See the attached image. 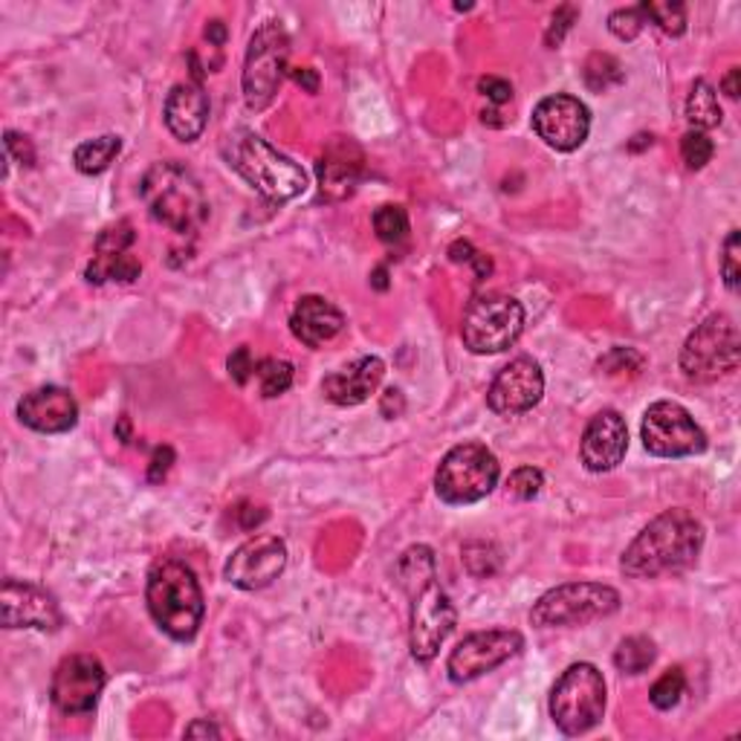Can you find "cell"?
Here are the masks:
<instances>
[{
    "label": "cell",
    "mask_w": 741,
    "mask_h": 741,
    "mask_svg": "<svg viewBox=\"0 0 741 741\" xmlns=\"http://www.w3.org/2000/svg\"><path fill=\"white\" fill-rule=\"evenodd\" d=\"M397 586L409 596V646L417 664H431L440 646L455 631V605L438 582L435 553L426 544H414L400 556L394 568Z\"/></svg>",
    "instance_id": "obj_1"
},
{
    "label": "cell",
    "mask_w": 741,
    "mask_h": 741,
    "mask_svg": "<svg viewBox=\"0 0 741 741\" xmlns=\"http://www.w3.org/2000/svg\"><path fill=\"white\" fill-rule=\"evenodd\" d=\"M704 525L687 510H666L652 518L626 548L620 568L631 579H655L683 574L699 562Z\"/></svg>",
    "instance_id": "obj_2"
},
{
    "label": "cell",
    "mask_w": 741,
    "mask_h": 741,
    "mask_svg": "<svg viewBox=\"0 0 741 741\" xmlns=\"http://www.w3.org/2000/svg\"><path fill=\"white\" fill-rule=\"evenodd\" d=\"M224 160L233 172H238L252 189L273 203H287L307 189V174L278 148L250 128H235L221 142Z\"/></svg>",
    "instance_id": "obj_3"
},
{
    "label": "cell",
    "mask_w": 741,
    "mask_h": 741,
    "mask_svg": "<svg viewBox=\"0 0 741 741\" xmlns=\"http://www.w3.org/2000/svg\"><path fill=\"white\" fill-rule=\"evenodd\" d=\"M148 215L177 235H194L209 217V200L200 180L186 165L163 160L154 163L139 183Z\"/></svg>",
    "instance_id": "obj_4"
},
{
    "label": "cell",
    "mask_w": 741,
    "mask_h": 741,
    "mask_svg": "<svg viewBox=\"0 0 741 741\" xmlns=\"http://www.w3.org/2000/svg\"><path fill=\"white\" fill-rule=\"evenodd\" d=\"M148 612L154 623L168 635L172 640H191L200 631L206 603H203V591L189 565L177 560H165L151 568L146 588Z\"/></svg>",
    "instance_id": "obj_5"
},
{
    "label": "cell",
    "mask_w": 741,
    "mask_h": 741,
    "mask_svg": "<svg viewBox=\"0 0 741 741\" xmlns=\"http://www.w3.org/2000/svg\"><path fill=\"white\" fill-rule=\"evenodd\" d=\"M287 61H290V35L281 21H264L252 33L243 61V102L250 111H267L285 81Z\"/></svg>",
    "instance_id": "obj_6"
},
{
    "label": "cell",
    "mask_w": 741,
    "mask_h": 741,
    "mask_svg": "<svg viewBox=\"0 0 741 741\" xmlns=\"http://www.w3.org/2000/svg\"><path fill=\"white\" fill-rule=\"evenodd\" d=\"M620 591L603 582H565L536 600L530 608V623L536 629L586 626L620 612Z\"/></svg>",
    "instance_id": "obj_7"
},
{
    "label": "cell",
    "mask_w": 741,
    "mask_h": 741,
    "mask_svg": "<svg viewBox=\"0 0 741 741\" xmlns=\"http://www.w3.org/2000/svg\"><path fill=\"white\" fill-rule=\"evenodd\" d=\"M605 716V678L594 664H574L551 690V718L565 736L594 730Z\"/></svg>",
    "instance_id": "obj_8"
},
{
    "label": "cell",
    "mask_w": 741,
    "mask_h": 741,
    "mask_svg": "<svg viewBox=\"0 0 741 741\" xmlns=\"http://www.w3.org/2000/svg\"><path fill=\"white\" fill-rule=\"evenodd\" d=\"M741 337L727 313H713L692 330L681 348V370L692 382H718L739 368Z\"/></svg>",
    "instance_id": "obj_9"
},
{
    "label": "cell",
    "mask_w": 741,
    "mask_h": 741,
    "mask_svg": "<svg viewBox=\"0 0 741 741\" xmlns=\"http://www.w3.org/2000/svg\"><path fill=\"white\" fill-rule=\"evenodd\" d=\"M501 478L499 457L483 443H461L449 449L435 473V492L447 504H475L487 499Z\"/></svg>",
    "instance_id": "obj_10"
},
{
    "label": "cell",
    "mask_w": 741,
    "mask_h": 741,
    "mask_svg": "<svg viewBox=\"0 0 741 741\" xmlns=\"http://www.w3.org/2000/svg\"><path fill=\"white\" fill-rule=\"evenodd\" d=\"M525 330V307L513 296H478L464 313L461 339L473 354H501Z\"/></svg>",
    "instance_id": "obj_11"
},
{
    "label": "cell",
    "mask_w": 741,
    "mask_h": 741,
    "mask_svg": "<svg viewBox=\"0 0 741 741\" xmlns=\"http://www.w3.org/2000/svg\"><path fill=\"white\" fill-rule=\"evenodd\" d=\"M643 447L657 457H690L707 449V435L683 405L673 400L652 403L643 414Z\"/></svg>",
    "instance_id": "obj_12"
},
{
    "label": "cell",
    "mask_w": 741,
    "mask_h": 741,
    "mask_svg": "<svg viewBox=\"0 0 741 741\" xmlns=\"http://www.w3.org/2000/svg\"><path fill=\"white\" fill-rule=\"evenodd\" d=\"M525 649V638L510 629H490L466 635L447 661V673L455 683H469L481 675L499 669Z\"/></svg>",
    "instance_id": "obj_13"
},
{
    "label": "cell",
    "mask_w": 741,
    "mask_h": 741,
    "mask_svg": "<svg viewBox=\"0 0 741 741\" xmlns=\"http://www.w3.org/2000/svg\"><path fill=\"white\" fill-rule=\"evenodd\" d=\"M104 681H108V675H104L99 657L70 655L61 661L55 675H52L50 699L64 716H87V713H93L96 701L104 690Z\"/></svg>",
    "instance_id": "obj_14"
},
{
    "label": "cell",
    "mask_w": 741,
    "mask_h": 741,
    "mask_svg": "<svg viewBox=\"0 0 741 741\" xmlns=\"http://www.w3.org/2000/svg\"><path fill=\"white\" fill-rule=\"evenodd\" d=\"M287 568V544L278 536L255 533L226 562V579L241 591H261L273 586Z\"/></svg>",
    "instance_id": "obj_15"
},
{
    "label": "cell",
    "mask_w": 741,
    "mask_h": 741,
    "mask_svg": "<svg viewBox=\"0 0 741 741\" xmlns=\"http://www.w3.org/2000/svg\"><path fill=\"white\" fill-rule=\"evenodd\" d=\"M533 130L553 151H577L591 130V111L577 96L556 93L536 104Z\"/></svg>",
    "instance_id": "obj_16"
},
{
    "label": "cell",
    "mask_w": 741,
    "mask_h": 741,
    "mask_svg": "<svg viewBox=\"0 0 741 741\" xmlns=\"http://www.w3.org/2000/svg\"><path fill=\"white\" fill-rule=\"evenodd\" d=\"M544 394V374L536 360L518 356L510 365L495 374L490 391H487V405L495 414H525L533 405H539Z\"/></svg>",
    "instance_id": "obj_17"
},
{
    "label": "cell",
    "mask_w": 741,
    "mask_h": 741,
    "mask_svg": "<svg viewBox=\"0 0 741 741\" xmlns=\"http://www.w3.org/2000/svg\"><path fill=\"white\" fill-rule=\"evenodd\" d=\"M3 629H43L55 631L61 626V612L55 596L33 582L7 579L0 591Z\"/></svg>",
    "instance_id": "obj_18"
},
{
    "label": "cell",
    "mask_w": 741,
    "mask_h": 741,
    "mask_svg": "<svg viewBox=\"0 0 741 741\" xmlns=\"http://www.w3.org/2000/svg\"><path fill=\"white\" fill-rule=\"evenodd\" d=\"M365 172L363 148L354 139L334 137L322 151L316 174H319V200L325 203H339L348 200L356 191Z\"/></svg>",
    "instance_id": "obj_19"
},
{
    "label": "cell",
    "mask_w": 741,
    "mask_h": 741,
    "mask_svg": "<svg viewBox=\"0 0 741 741\" xmlns=\"http://www.w3.org/2000/svg\"><path fill=\"white\" fill-rule=\"evenodd\" d=\"M629 452V426L623 420L620 412L603 409L591 417L582 435V447L579 457L591 473H612L614 466L623 464V457Z\"/></svg>",
    "instance_id": "obj_20"
},
{
    "label": "cell",
    "mask_w": 741,
    "mask_h": 741,
    "mask_svg": "<svg viewBox=\"0 0 741 741\" xmlns=\"http://www.w3.org/2000/svg\"><path fill=\"white\" fill-rule=\"evenodd\" d=\"M17 417L33 431L61 435L78 423V405L67 388L41 386L24 394V400L17 403Z\"/></svg>",
    "instance_id": "obj_21"
},
{
    "label": "cell",
    "mask_w": 741,
    "mask_h": 741,
    "mask_svg": "<svg viewBox=\"0 0 741 741\" xmlns=\"http://www.w3.org/2000/svg\"><path fill=\"white\" fill-rule=\"evenodd\" d=\"M165 125L180 142H194L203 137L209 122V96L200 81H180L172 87L163 108Z\"/></svg>",
    "instance_id": "obj_22"
},
{
    "label": "cell",
    "mask_w": 741,
    "mask_h": 741,
    "mask_svg": "<svg viewBox=\"0 0 741 741\" xmlns=\"http://www.w3.org/2000/svg\"><path fill=\"white\" fill-rule=\"evenodd\" d=\"M342 328H346L342 311L322 296H302L290 316L293 337L307 348H322L330 339H337Z\"/></svg>",
    "instance_id": "obj_23"
},
{
    "label": "cell",
    "mask_w": 741,
    "mask_h": 741,
    "mask_svg": "<svg viewBox=\"0 0 741 741\" xmlns=\"http://www.w3.org/2000/svg\"><path fill=\"white\" fill-rule=\"evenodd\" d=\"M382 377H386V363L379 356H363V360H356L348 368L325 377L322 391H325L330 403L360 405L377 391Z\"/></svg>",
    "instance_id": "obj_24"
},
{
    "label": "cell",
    "mask_w": 741,
    "mask_h": 741,
    "mask_svg": "<svg viewBox=\"0 0 741 741\" xmlns=\"http://www.w3.org/2000/svg\"><path fill=\"white\" fill-rule=\"evenodd\" d=\"M139 273H142V264L130 252H96L93 261L87 264L85 276L90 285H104V281L130 285V281H137Z\"/></svg>",
    "instance_id": "obj_25"
},
{
    "label": "cell",
    "mask_w": 741,
    "mask_h": 741,
    "mask_svg": "<svg viewBox=\"0 0 741 741\" xmlns=\"http://www.w3.org/2000/svg\"><path fill=\"white\" fill-rule=\"evenodd\" d=\"M687 120H690L692 130H713L725 122V111H721V102H718L716 87L699 78L692 85L690 96H687Z\"/></svg>",
    "instance_id": "obj_26"
},
{
    "label": "cell",
    "mask_w": 741,
    "mask_h": 741,
    "mask_svg": "<svg viewBox=\"0 0 741 741\" xmlns=\"http://www.w3.org/2000/svg\"><path fill=\"white\" fill-rule=\"evenodd\" d=\"M120 148L122 139L116 137V134H104V137L87 139V142H81V146L76 148L73 163H76V168L81 174H102L104 168L116 160Z\"/></svg>",
    "instance_id": "obj_27"
},
{
    "label": "cell",
    "mask_w": 741,
    "mask_h": 741,
    "mask_svg": "<svg viewBox=\"0 0 741 741\" xmlns=\"http://www.w3.org/2000/svg\"><path fill=\"white\" fill-rule=\"evenodd\" d=\"M655 657H657L655 643L649 638H643V635H635V638L620 640V646L614 652V666L626 675H640L655 664Z\"/></svg>",
    "instance_id": "obj_28"
},
{
    "label": "cell",
    "mask_w": 741,
    "mask_h": 741,
    "mask_svg": "<svg viewBox=\"0 0 741 741\" xmlns=\"http://www.w3.org/2000/svg\"><path fill=\"white\" fill-rule=\"evenodd\" d=\"M640 12L646 17V24L652 21L661 33L673 35V38L687 33V7H683V3H673V0H666V3L646 0V3H640Z\"/></svg>",
    "instance_id": "obj_29"
},
{
    "label": "cell",
    "mask_w": 741,
    "mask_h": 741,
    "mask_svg": "<svg viewBox=\"0 0 741 741\" xmlns=\"http://www.w3.org/2000/svg\"><path fill=\"white\" fill-rule=\"evenodd\" d=\"M582 78L586 85L594 90V93H605L608 87L623 85V67L620 61L608 55V52H594L591 59L586 61V70H582Z\"/></svg>",
    "instance_id": "obj_30"
},
{
    "label": "cell",
    "mask_w": 741,
    "mask_h": 741,
    "mask_svg": "<svg viewBox=\"0 0 741 741\" xmlns=\"http://www.w3.org/2000/svg\"><path fill=\"white\" fill-rule=\"evenodd\" d=\"M255 377H259V386H261V394L264 397H281L290 391V386H293V365L285 363V360H261L259 365H255Z\"/></svg>",
    "instance_id": "obj_31"
},
{
    "label": "cell",
    "mask_w": 741,
    "mask_h": 741,
    "mask_svg": "<svg viewBox=\"0 0 741 741\" xmlns=\"http://www.w3.org/2000/svg\"><path fill=\"white\" fill-rule=\"evenodd\" d=\"M374 233L382 243H400L409 238V215L403 206H379L374 212Z\"/></svg>",
    "instance_id": "obj_32"
},
{
    "label": "cell",
    "mask_w": 741,
    "mask_h": 741,
    "mask_svg": "<svg viewBox=\"0 0 741 741\" xmlns=\"http://www.w3.org/2000/svg\"><path fill=\"white\" fill-rule=\"evenodd\" d=\"M683 692H687V675H683V669L675 666V669H666V673L652 683L649 701H652L657 709H673L675 704L683 699Z\"/></svg>",
    "instance_id": "obj_33"
},
{
    "label": "cell",
    "mask_w": 741,
    "mask_h": 741,
    "mask_svg": "<svg viewBox=\"0 0 741 741\" xmlns=\"http://www.w3.org/2000/svg\"><path fill=\"white\" fill-rule=\"evenodd\" d=\"M713 154H716V146H713V139H709L704 130H687V134H683L681 160L687 163V168L701 172V168L713 160Z\"/></svg>",
    "instance_id": "obj_34"
},
{
    "label": "cell",
    "mask_w": 741,
    "mask_h": 741,
    "mask_svg": "<svg viewBox=\"0 0 741 741\" xmlns=\"http://www.w3.org/2000/svg\"><path fill=\"white\" fill-rule=\"evenodd\" d=\"M646 26V17L640 12V7H629V9H617L608 15V29H612L614 38L620 41H635Z\"/></svg>",
    "instance_id": "obj_35"
},
{
    "label": "cell",
    "mask_w": 741,
    "mask_h": 741,
    "mask_svg": "<svg viewBox=\"0 0 741 741\" xmlns=\"http://www.w3.org/2000/svg\"><path fill=\"white\" fill-rule=\"evenodd\" d=\"M741 233L733 229V233L725 238V250H721V276H725L727 290L739 293V281H741Z\"/></svg>",
    "instance_id": "obj_36"
},
{
    "label": "cell",
    "mask_w": 741,
    "mask_h": 741,
    "mask_svg": "<svg viewBox=\"0 0 741 741\" xmlns=\"http://www.w3.org/2000/svg\"><path fill=\"white\" fill-rule=\"evenodd\" d=\"M542 487H544V475L539 473L536 466H518L516 473L510 475V481H507L510 495H516V499H522V501L536 499V495L542 492Z\"/></svg>",
    "instance_id": "obj_37"
},
{
    "label": "cell",
    "mask_w": 741,
    "mask_h": 741,
    "mask_svg": "<svg viewBox=\"0 0 741 741\" xmlns=\"http://www.w3.org/2000/svg\"><path fill=\"white\" fill-rule=\"evenodd\" d=\"M134 226L128 221H120L116 226H108L99 238H96V252H128L134 243Z\"/></svg>",
    "instance_id": "obj_38"
},
{
    "label": "cell",
    "mask_w": 741,
    "mask_h": 741,
    "mask_svg": "<svg viewBox=\"0 0 741 741\" xmlns=\"http://www.w3.org/2000/svg\"><path fill=\"white\" fill-rule=\"evenodd\" d=\"M579 17V9L577 7H560L556 9V15L551 17V26H548V35H544V41H548V47L551 50H556L562 43V38H565V33H568L570 26H574V21Z\"/></svg>",
    "instance_id": "obj_39"
},
{
    "label": "cell",
    "mask_w": 741,
    "mask_h": 741,
    "mask_svg": "<svg viewBox=\"0 0 741 741\" xmlns=\"http://www.w3.org/2000/svg\"><path fill=\"white\" fill-rule=\"evenodd\" d=\"M255 360H252V351L247 346H241L238 351H233L229 356V377L238 382V386H247V379L255 374Z\"/></svg>",
    "instance_id": "obj_40"
},
{
    "label": "cell",
    "mask_w": 741,
    "mask_h": 741,
    "mask_svg": "<svg viewBox=\"0 0 741 741\" xmlns=\"http://www.w3.org/2000/svg\"><path fill=\"white\" fill-rule=\"evenodd\" d=\"M478 90H481V96L487 99V102L492 104H504L513 99V85H510L507 78H499V76H483L481 81H478Z\"/></svg>",
    "instance_id": "obj_41"
},
{
    "label": "cell",
    "mask_w": 741,
    "mask_h": 741,
    "mask_svg": "<svg viewBox=\"0 0 741 741\" xmlns=\"http://www.w3.org/2000/svg\"><path fill=\"white\" fill-rule=\"evenodd\" d=\"M3 146H7L9 163H12V160H17L21 165H33L35 163V151H33V146H29V139L21 137V134H15V130H9L7 139H3Z\"/></svg>",
    "instance_id": "obj_42"
},
{
    "label": "cell",
    "mask_w": 741,
    "mask_h": 741,
    "mask_svg": "<svg viewBox=\"0 0 741 741\" xmlns=\"http://www.w3.org/2000/svg\"><path fill=\"white\" fill-rule=\"evenodd\" d=\"M629 363L643 365V356L638 351H631V348H614L612 354L600 363V368H608V374H620V370H629Z\"/></svg>",
    "instance_id": "obj_43"
},
{
    "label": "cell",
    "mask_w": 741,
    "mask_h": 741,
    "mask_svg": "<svg viewBox=\"0 0 741 741\" xmlns=\"http://www.w3.org/2000/svg\"><path fill=\"white\" fill-rule=\"evenodd\" d=\"M172 464H174V449L156 447L154 457H151V466H148V481L151 483L165 481V475L172 473Z\"/></svg>",
    "instance_id": "obj_44"
},
{
    "label": "cell",
    "mask_w": 741,
    "mask_h": 741,
    "mask_svg": "<svg viewBox=\"0 0 741 741\" xmlns=\"http://www.w3.org/2000/svg\"><path fill=\"white\" fill-rule=\"evenodd\" d=\"M264 518H267V513L261 507H255V504H241V510H238V525L243 527V530H255L259 525H264Z\"/></svg>",
    "instance_id": "obj_45"
},
{
    "label": "cell",
    "mask_w": 741,
    "mask_h": 741,
    "mask_svg": "<svg viewBox=\"0 0 741 741\" xmlns=\"http://www.w3.org/2000/svg\"><path fill=\"white\" fill-rule=\"evenodd\" d=\"M478 255H481V252L475 250L469 241H455L452 247H449V259L455 261V264H475Z\"/></svg>",
    "instance_id": "obj_46"
},
{
    "label": "cell",
    "mask_w": 741,
    "mask_h": 741,
    "mask_svg": "<svg viewBox=\"0 0 741 741\" xmlns=\"http://www.w3.org/2000/svg\"><path fill=\"white\" fill-rule=\"evenodd\" d=\"M290 76H293L296 85L302 87V90H307V93H319V73L313 67H296Z\"/></svg>",
    "instance_id": "obj_47"
},
{
    "label": "cell",
    "mask_w": 741,
    "mask_h": 741,
    "mask_svg": "<svg viewBox=\"0 0 741 741\" xmlns=\"http://www.w3.org/2000/svg\"><path fill=\"white\" fill-rule=\"evenodd\" d=\"M206 41L212 43V47H224L226 43V26L224 21H209L206 24Z\"/></svg>",
    "instance_id": "obj_48"
},
{
    "label": "cell",
    "mask_w": 741,
    "mask_h": 741,
    "mask_svg": "<svg viewBox=\"0 0 741 741\" xmlns=\"http://www.w3.org/2000/svg\"><path fill=\"white\" fill-rule=\"evenodd\" d=\"M186 736H189V739H198V736H206V739L209 736H212V739H221V730H217L212 721H194V725L186 727Z\"/></svg>",
    "instance_id": "obj_49"
},
{
    "label": "cell",
    "mask_w": 741,
    "mask_h": 741,
    "mask_svg": "<svg viewBox=\"0 0 741 741\" xmlns=\"http://www.w3.org/2000/svg\"><path fill=\"white\" fill-rule=\"evenodd\" d=\"M739 78H741V70L739 67H733V70H730V73H727L725 78H721V90H725V93L730 96V99H739V93H741V90H739Z\"/></svg>",
    "instance_id": "obj_50"
},
{
    "label": "cell",
    "mask_w": 741,
    "mask_h": 741,
    "mask_svg": "<svg viewBox=\"0 0 741 741\" xmlns=\"http://www.w3.org/2000/svg\"><path fill=\"white\" fill-rule=\"evenodd\" d=\"M374 285H377L379 290H386V269H377V273H374Z\"/></svg>",
    "instance_id": "obj_51"
}]
</instances>
